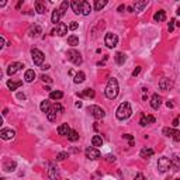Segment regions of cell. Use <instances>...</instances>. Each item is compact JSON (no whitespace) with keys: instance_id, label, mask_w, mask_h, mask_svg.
Returning a JSON list of instances; mask_svg holds the SVG:
<instances>
[{"instance_id":"6da1fadb","label":"cell","mask_w":180,"mask_h":180,"mask_svg":"<svg viewBox=\"0 0 180 180\" xmlns=\"http://www.w3.org/2000/svg\"><path fill=\"white\" fill-rule=\"evenodd\" d=\"M104 93H106L107 99H110V100H114L115 97H117L118 96V82H117V79H114V77L108 79V83H107V86H106Z\"/></svg>"},{"instance_id":"7a4b0ae2","label":"cell","mask_w":180,"mask_h":180,"mask_svg":"<svg viewBox=\"0 0 180 180\" xmlns=\"http://www.w3.org/2000/svg\"><path fill=\"white\" fill-rule=\"evenodd\" d=\"M131 114H132V110H131V104L128 101H124L118 106L117 111H115V115H117L118 120H127V118L131 117Z\"/></svg>"},{"instance_id":"3957f363","label":"cell","mask_w":180,"mask_h":180,"mask_svg":"<svg viewBox=\"0 0 180 180\" xmlns=\"http://www.w3.org/2000/svg\"><path fill=\"white\" fill-rule=\"evenodd\" d=\"M66 56H68V59H69L70 62L73 63V65H76V66L82 65V62H83V59H82V55L76 51V49H69V51L66 52Z\"/></svg>"},{"instance_id":"277c9868","label":"cell","mask_w":180,"mask_h":180,"mask_svg":"<svg viewBox=\"0 0 180 180\" xmlns=\"http://www.w3.org/2000/svg\"><path fill=\"white\" fill-rule=\"evenodd\" d=\"M31 56H33V62L35 63L37 66H41L42 62H44V59H45L44 52L37 49V48H33V49H31Z\"/></svg>"},{"instance_id":"5b68a950","label":"cell","mask_w":180,"mask_h":180,"mask_svg":"<svg viewBox=\"0 0 180 180\" xmlns=\"http://www.w3.org/2000/svg\"><path fill=\"white\" fill-rule=\"evenodd\" d=\"M87 111L92 114L96 120H101V118H104V115H106V111H104L101 107H99V106H89L87 107Z\"/></svg>"},{"instance_id":"8992f818","label":"cell","mask_w":180,"mask_h":180,"mask_svg":"<svg viewBox=\"0 0 180 180\" xmlns=\"http://www.w3.org/2000/svg\"><path fill=\"white\" fill-rule=\"evenodd\" d=\"M169 168H172V162H170L169 158L163 156V158H161L158 161V169L161 173H166L169 170Z\"/></svg>"},{"instance_id":"52a82bcc","label":"cell","mask_w":180,"mask_h":180,"mask_svg":"<svg viewBox=\"0 0 180 180\" xmlns=\"http://www.w3.org/2000/svg\"><path fill=\"white\" fill-rule=\"evenodd\" d=\"M104 44H106L108 48H115V47H117V44H118L117 34L107 33L106 34V38H104Z\"/></svg>"},{"instance_id":"ba28073f","label":"cell","mask_w":180,"mask_h":180,"mask_svg":"<svg viewBox=\"0 0 180 180\" xmlns=\"http://www.w3.org/2000/svg\"><path fill=\"white\" fill-rule=\"evenodd\" d=\"M85 155H86V158L90 159V161H96V159H100V156H101L100 151L97 149V148H94V146H89V148H86Z\"/></svg>"},{"instance_id":"9c48e42d","label":"cell","mask_w":180,"mask_h":180,"mask_svg":"<svg viewBox=\"0 0 180 180\" xmlns=\"http://www.w3.org/2000/svg\"><path fill=\"white\" fill-rule=\"evenodd\" d=\"M66 33H68V26L65 23H59V24H56V30H52V34L54 35L58 34L59 37H63Z\"/></svg>"},{"instance_id":"30bf717a","label":"cell","mask_w":180,"mask_h":180,"mask_svg":"<svg viewBox=\"0 0 180 180\" xmlns=\"http://www.w3.org/2000/svg\"><path fill=\"white\" fill-rule=\"evenodd\" d=\"M21 68H23V63L21 62H13V63H10V65H9V68H7V75H9V76H13V75L17 73V72H19Z\"/></svg>"},{"instance_id":"8fae6325","label":"cell","mask_w":180,"mask_h":180,"mask_svg":"<svg viewBox=\"0 0 180 180\" xmlns=\"http://www.w3.org/2000/svg\"><path fill=\"white\" fill-rule=\"evenodd\" d=\"M14 135H16V132L11 128H3L2 131H0V136H2L3 139H6V141H7V139H13Z\"/></svg>"},{"instance_id":"7c38bea8","label":"cell","mask_w":180,"mask_h":180,"mask_svg":"<svg viewBox=\"0 0 180 180\" xmlns=\"http://www.w3.org/2000/svg\"><path fill=\"white\" fill-rule=\"evenodd\" d=\"M161 104H162V97L155 93L151 99V107L154 108V110H158L159 107H161Z\"/></svg>"},{"instance_id":"4fadbf2b","label":"cell","mask_w":180,"mask_h":180,"mask_svg":"<svg viewBox=\"0 0 180 180\" xmlns=\"http://www.w3.org/2000/svg\"><path fill=\"white\" fill-rule=\"evenodd\" d=\"M48 176H49V179H51V180H59V170H58V168L51 166V168L48 169Z\"/></svg>"},{"instance_id":"5bb4252c","label":"cell","mask_w":180,"mask_h":180,"mask_svg":"<svg viewBox=\"0 0 180 180\" xmlns=\"http://www.w3.org/2000/svg\"><path fill=\"white\" fill-rule=\"evenodd\" d=\"M159 87H161V90H169L172 87V80H169L168 77H163L159 82Z\"/></svg>"},{"instance_id":"9a60e30c","label":"cell","mask_w":180,"mask_h":180,"mask_svg":"<svg viewBox=\"0 0 180 180\" xmlns=\"http://www.w3.org/2000/svg\"><path fill=\"white\" fill-rule=\"evenodd\" d=\"M70 7L73 10L75 14H82V2L79 0H73L72 3H70Z\"/></svg>"},{"instance_id":"2e32d148","label":"cell","mask_w":180,"mask_h":180,"mask_svg":"<svg viewBox=\"0 0 180 180\" xmlns=\"http://www.w3.org/2000/svg\"><path fill=\"white\" fill-rule=\"evenodd\" d=\"M154 154H155V152H154V149H152V148H142V149H141V152H139L141 158H145V159L151 158Z\"/></svg>"},{"instance_id":"e0dca14e","label":"cell","mask_w":180,"mask_h":180,"mask_svg":"<svg viewBox=\"0 0 180 180\" xmlns=\"http://www.w3.org/2000/svg\"><path fill=\"white\" fill-rule=\"evenodd\" d=\"M61 17H62V13H61V10H59V9H55V10L52 11L51 20H52V23H54V24H59V20H61Z\"/></svg>"},{"instance_id":"ac0fdd59","label":"cell","mask_w":180,"mask_h":180,"mask_svg":"<svg viewBox=\"0 0 180 180\" xmlns=\"http://www.w3.org/2000/svg\"><path fill=\"white\" fill-rule=\"evenodd\" d=\"M92 13V6L89 2H82V14L83 16H89Z\"/></svg>"},{"instance_id":"d6986e66","label":"cell","mask_w":180,"mask_h":180,"mask_svg":"<svg viewBox=\"0 0 180 180\" xmlns=\"http://www.w3.org/2000/svg\"><path fill=\"white\" fill-rule=\"evenodd\" d=\"M24 79H26V82L31 83V82L35 79V72H34V69H27L26 73H24Z\"/></svg>"},{"instance_id":"ffe728a7","label":"cell","mask_w":180,"mask_h":180,"mask_svg":"<svg viewBox=\"0 0 180 180\" xmlns=\"http://www.w3.org/2000/svg\"><path fill=\"white\" fill-rule=\"evenodd\" d=\"M70 132V128H69V125L68 124H62V125H59L58 127V134L59 135H66Z\"/></svg>"},{"instance_id":"44dd1931","label":"cell","mask_w":180,"mask_h":180,"mask_svg":"<svg viewBox=\"0 0 180 180\" xmlns=\"http://www.w3.org/2000/svg\"><path fill=\"white\" fill-rule=\"evenodd\" d=\"M154 19H155V21H158V23L165 21V20H166V13H165V10H159L158 13L154 16Z\"/></svg>"},{"instance_id":"7402d4cb","label":"cell","mask_w":180,"mask_h":180,"mask_svg":"<svg viewBox=\"0 0 180 180\" xmlns=\"http://www.w3.org/2000/svg\"><path fill=\"white\" fill-rule=\"evenodd\" d=\"M125 61H127L125 54H122V52H117V54H115V62H117L118 65H124Z\"/></svg>"},{"instance_id":"603a6c76","label":"cell","mask_w":180,"mask_h":180,"mask_svg":"<svg viewBox=\"0 0 180 180\" xmlns=\"http://www.w3.org/2000/svg\"><path fill=\"white\" fill-rule=\"evenodd\" d=\"M80 97H87V99H93L94 97V90L93 89H85L83 92L80 93Z\"/></svg>"},{"instance_id":"cb8c5ba5","label":"cell","mask_w":180,"mask_h":180,"mask_svg":"<svg viewBox=\"0 0 180 180\" xmlns=\"http://www.w3.org/2000/svg\"><path fill=\"white\" fill-rule=\"evenodd\" d=\"M85 77H86V75H85V72H77L76 75H75V79H73V82L75 83H83L85 82Z\"/></svg>"},{"instance_id":"d4e9b609","label":"cell","mask_w":180,"mask_h":180,"mask_svg":"<svg viewBox=\"0 0 180 180\" xmlns=\"http://www.w3.org/2000/svg\"><path fill=\"white\" fill-rule=\"evenodd\" d=\"M92 145L94 148H99V146H101L103 145V139H101V136H99V135H94L92 138Z\"/></svg>"},{"instance_id":"484cf974","label":"cell","mask_w":180,"mask_h":180,"mask_svg":"<svg viewBox=\"0 0 180 180\" xmlns=\"http://www.w3.org/2000/svg\"><path fill=\"white\" fill-rule=\"evenodd\" d=\"M38 34H41V27L40 26H33L30 28V37H37Z\"/></svg>"},{"instance_id":"4316f807","label":"cell","mask_w":180,"mask_h":180,"mask_svg":"<svg viewBox=\"0 0 180 180\" xmlns=\"http://www.w3.org/2000/svg\"><path fill=\"white\" fill-rule=\"evenodd\" d=\"M21 85H23V82H21V80H19V82L9 80V82H7V87L10 89V90H16V89H19Z\"/></svg>"},{"instance_id":"83f0119b","label":"cell","mask_w":180,"mask_h":180,"mask_svg":"<svg viewBox=\"0 0 180 180\" xmlns=\"http://www.w3.org/2000/svg\"><path fill=\"white\" fill-rule=\"evenodd\" d=\"M68 139L72 141V142H76V141L79 139V134H77V131H75V129H70V132L68 134Z\"/></svg>"},{"instance_id":"f1b7e54d","label":"cell","mask_w":180,"mask_h":180,"mask_svg":"<svg viewBox=\"0 0 180 180\" xmlns=\"http://www.w3.org/2000/svg\"><path fill=\"white\" fill-rule=\"evenodd\" d=\"M47 117H48V120H49V121H56V111L54 110L52 107L47 111Z\"/></svg>"},{"instance_id":"f546056e","label":"cell","mask_w":180,"mask_h":180,"mask_svg":"<svg viewBox=\"0 0 180 180\" xmlns=\"http://www.w3.org/2000/svg\"><path fill=\"white\" fill-rule=\"evenodd\" d=\"M4 170H7V172H13L16 169V162H4L3 165Z\"/></svg>"},{"instance_id":"4dcf8cb0","label":"cell","mask_w":180,"mask_h":180,"mask_svg":"<svg viewBox=\"0 0 180 180\" xmlns=\"http://www.w3.org/2000/svg\"><path fill=\"white\" fill-rule=\"evenodd\" d=\"M146 6H148L146 2H136V3L134 4V9H135V11H142Z\"/></svg>"},{"instance_id":"1f68e13d","label":"cell","mask_w":180,"mask_h":180,"mask_svg":"<svg viewBox=\"0 0 180 180\" xmlns=\"http://www.w3.org/2000/svg\"><path fill=\"white\" fill-rule=\"evenodd\" d=\"M62 97H63V93L59 92V90L49 93V99H52V100H59V99H62Z\"/></svg>"},{"instance_id":"d6a6232c","label":"cell","mask_w":180,"mask_h":180,"mask_svg":"<svg viewBox=\"0 0 180 180\" xmlns=\"http://www.w3.org/2000/svg\"><path fill=\"white\" fill-rule=\"evenodd\" d=\"M68 44H69L70 47H76V45H79V38H77L76 35H70V37L68 38Z\"/></svg>"},{"instance_id":"836d02e7","label":"cell","mask_w":180,"mask_h":180,"mask_svg":"<svg viewBox=\"0 0 180 180\" xmlns=\"http://www.w3.org/2000/svg\"><path fill=\"white\" fill-rule=\"evenodd\" d=\"M51 103H49V100H44L42 103H41V106H40V108H41V111H44V113H47L49 108H51Z\"/></svg>"},{"instance_id":"e575fe53","label":"cell","mask_w":180,"mask_h":180,"mask_svg":"<svg viewBox=\"0 0 180 180\" xmlns=\"http://www.w3.org/2000/svg\"><path fill=\"white\" fill-rule=\"evenodd\" d=\"M107 4V0H96V3H94V9L97 11H100L101 10V9L104 7V6H106Z\"/></svg>"},{"instance_id":"d590c367","label":"cell","mask_w":180,"mask_h":180,"mask_svg":"<svg viewBox=\"0 0 180 180\" xmlns=\"http://www.w3.org/2000/svg\"><path fill=\"white\" fill-rule=\"evenodd\" d=\"M170 162H172V168L175 170L180 169V161H179V158H177V156H173V159H170Z\"/></svg>"},{"instance_id":"8d00e7d4","label":"cell","mask_w":180,"mask_h":180,"mask_svg":"<svg viewBox=\"0 0 180 180\" xmlns=\"http://www.w3.org/2000/svg\"><path fill=\"white\" fill-rule=\"evenodd\" d=\"M35 10L40 13V14H44L45 13V6L41 2H35Z\"/></svg>"},{"instance_id":"74e56055","label":"cell","mask_w":180,"mask_h":180,"mask_svg":"<svg viewBox=\"0 0 180 180\" xmlns=\"http://www.w3.org/2000/svg\"><path fill=\"white\" fill-rule=\"evenodd\" d=\"M162 132H163V135H165V136H170V138H173V135H175V129H173V128H168V127H166V128H163Z\"/></svg>"},{"instance_id":"f35d334b","label":"cell","mask_w":180,"mask_h":180,"mask_svg":"<svg viewBox=\"0 0 180 180\" xmlns=\"http://www.w3.org/2000/svg\"><path fill=\"white\" fill-rule=\"evenodd\" d=\"M70 6V3L69 2H62V4H61V7H59V10H61V13H62V16L66 13V10H68V7Z\"/></svg>"},{"instance_id":"ab89813d","label":"cell","mask_w":180,"mask_h":180,"mask_svg":"<svg viewBox=\"0 0 180 180\" xmlns=\"http://www.w3.org/2000/svg\"><path fill=\"white\" fill-rule=\"evenodd\" d=\"M139 124L142 125V127H146L148 124H149V121H148V117L145 115V114H142L141 115V120H139Z\"/></svg>"},{"instance_id":"60d3db41","label":"cell","mask_w":180,"mask_h":180,"mask_svg":"<svg viewBox=\"0 0 180 180\" xmlns=\"http://www.w3.org/2000/svg\"><path fill=\"white\" fill-rule=\"evenodd\" d=\"M122 138L129 141V146H134V136L131 134H125V135H122Z\"/></svg>"},{"instance_id":"b9f144b4","label":"cell","mask_w":180,"mask_h":180,"mask_svg":"<svg viewBox=\"0 0 180 180\" xmlns=\"http://www.w3.org/2000/svg\"><path fill=\"white\" fill-rule=\"evenodd\" d=\"M66 158H68V152H61V154H58V156H56L58 161H65Z\"/></svg>"},{"instance_id":"7bdbcfd3","label":"cell","mask_w":180,"mask_h":180,"mask_svg":"<svg viewBox=\"0 0 180 180\" xmlns=\"http://www.w3.org/2000/svg\"><path fill=\"white\" fill-rule=\"evenodd\" d=\"M52 108H54L55 111H58V113H62V111H63V107L61 106L59 103H55L54 106H52Z\"/></svg>"},{"instance_id":"ee69618b","label":"cell","mask_w":180,"mask_h":180,"mask_svg":"<svg viewBox=\"0 0 180 180\" xmlns=\"http://www.w3.org/2000/svg\"><path fill=\"white\" fill-rule=\"evenodd\" d=\"M175 23H176V20H175V19H172V20L169 21V26H168V30H169V33H172L173 28H175Z\"/></svg>"},{"instance_id":"f6af8a7d","label":"cell","mask_w":180,"mask_h":180,"mask_svg":"<svg viewBox=\"0 0 180 180\" xmlns=\"http://www.w3.org/2000/svg\"><path fill=\"white\" fill-rule=\"evenodd\" d=\"M77 27H79V24H77L76 21H72V23H70V24H69V28L72 30V31H75V30H77Z\"/></svg>"},{"instance_id":"bcb514c9","label":"cell","mask_w":180,"mask_h":180,"mask_svg":"<svg viewBox=\"0 0 180 180\" xmlns=\"http://www.w3.org/2000/svg\"><path fill=\"white\" fill-rule=\"evenodd\" d=\"M41 79H42V82H47V83H52V79L49 76H47V75H42L41 76Z\"/></svg>"},{"instance_id":"7dc6e473","label":"cell","mask_w":180,"mask_h":180,"mask_svg":"<svg viewBox=\"0 0 180 180\" xmlns=\"http://www.w3.org/2000/svg\"><path fill=\"white\" fill-rule=\"evenodd\" d=\"M173 139L176 142H180V131H175V135H173Z\"/></svg>"},{"instance_id":"c3c4849f","label":"cell","mask_w":180,"mask_h":180,"mask_svg":"<svg viewBox=\"0 0 180 180\" xmlns=\"http://www.w3.org/2000/svg\"><path fill=\"white\" fill-rule=\"evenodd\" d=\"M134 180H146V177L143 176L142 173H138V175H136V176L134 177Z\"/></svg>"},{"instance_id":"681fc988","label":"cell","mask_w":180,"mask_h":180,"mask_svg":"<svg viewBox=\"0 0 180 180\" xmlns=\"http://www.w3.org/2000/svg\"><path fill=\"white\" fill-rule=\"evenodd\" d=\"M139 72H141V66H136L135 69H134V72H132V76L134 77L138 76V75H139Z\"/></svg>"},{"instance_id":"f907efd6","label":"cell","mask_w":180,"mask_h":180,"mask_svg":"<svg viewBox=\"0 0 180 180\" xmlns=\"http://www.w3.org/2000/svg\"><path fill=\"white\" fill-rule=\"evenodd\" d=\"M148 117V121H149V124H151V122H155L156 121V118L154 117V115H146Z\"/></svg>"},{"instance_id":"816d5d0a","label":"cell","mask_w":180,"mask_h":180,"mask_svg":"<svg viewBox=\"0 0 180 180\" xmlns=\"http://www.w3.org/2000/svg\"><path fill=\"white\" fill-rule=\"evenodd\" d=\"M107 161L108 162H115V156H114V155H108V156H107Z\"/></svg>"},{"instance_id":"f5cc1de1","label":"cell","mask_w":180,"mask_h":180,"mask_svg":"<svg viewBox=\"0 0 180 180\" xmlns=\"http://www.w3.org/2000/svg\"><path fill=\"white\" fill-rule=\"evenodd\" d=\"M173 127H177V125H179V118H175V120H173Z\"/></svg>"},{"instance_id":"db71d44e","label":"cell","mask_w":180,"mask_h":180,"mask_svg":"<svg viewBox=\"0 0 180 180\" xmlns=\"http://www.w3.org/2000/svg\"><path fill=\"white\" fill-rule=\"evenodd\" d=\"M117 10L120 11V13H121L122 10H125V6H124V4H120V6H118V9H117Z\"/></svg>"},{"instance_id":"11a10c76","label":"cell","mask_w":180,"mask_h":180,"mask_svg":"<svg viewBox=\"0 0 180 180\" xmlns=\"http://www.w3.org/2000/svg\"><path fill=\"white\" fill-rule=\"evenodd\" d=\"M17 97H19L20 100H24V99H26V96L23 94V93H19V94H17Z\"/></svg>"},{"instance_id":"9f6ffc18","label":"cell","mask_w":180,"mask_h":180,"mask_svg":"<svg viewBox=\"0 0 180 180\" xmlns=\"http://www.w3.org/2000/svg\"><path fill=\"white\" fill-rule=\"evenodd\" d=\"M21 4H23V0H20L19 3H17V6H16V9H20L21 7Z\"/></svg>"},{"instance_id":"6f0895ef","label":"cell","mask_w":180,"mask_h":180,"mask_svg":"<svg viewBox=\"0 0 180 180\" xmlns=\"http://www.w3.org/2000/svg\"><path fill=\"white\" fill-rule=\"evenodd\" d=\"M0 44H2V47H4V45H3L4 44V38L3 37H0ZM2 47H0V48H2Z\"/></svg>"},{"instance_id":"680465c9","label":"cell","mask_w":180,"mask_h":180,"mask_svg":"<svg viewBox=\"0 0 180 180\" xmlns=\"http://www.w3.org/2000/svg\"><path fill=\"white\" fill-rule=\"evenodd\" d=\"M75 106H76V107H79V108H80V107H82V101H76V104H75Z\"/></svg>"},{"instance_id":"91938a15","label":"cell","mask_w":180,"mask_h":180,"mask_svg":"<svg viewBox=\"0 0 180 180\" xmlns=\"http://www.w3.org/2000/svg\"><path fill=\"white\" fill-rule=\"evenodd\" d=\"M49 68H51L49 65H44V66H42V69H44V70H47V69H49Z\"/></svg>"},{"instance_id":"94428289","label":"cell","mask_w":180,"mask_h":180,"mask_svg":"<svg viewBox=\"0 0 180 180\" xmlns=\"http://www.w3.org/2000/svg\"><path fill=\"white\" fill-rule=\"evenodd\" d=\"M166 106H168V107H170V108H172V107H173V103H170V101H168V103H166Z\"/></svg>"},{"instance_id":"6125c7cd","label":"cell","mask_w":180,"mask_h":180,"mask_svg":"<svg viewBox=\"0 0 180 180\" xmlns=\"http://www.w3.org/2000/svg\"><path fill=\"white\" fill-rule=\"evenodd\" d=\"M7 113H9V110H7V108H4V110H3V115H7Z\"/></svg>"},{"instance_id":"be15d7a7","label":"cell","mask_w":180,"mask_h":180,"mask_svg":"<svg viewBox=\"0 0 180 180\" xmlns=\"http://www.w3.org/2000/svg\"><path fill=\"white\" fill-rule=\"evenodd\" d=\"M128 11L129 13H134V7H128Z\"/></svg>"},{"instance_id":"e7e4bbea","label":"cell","mask_w":180,"mask_h":180,"mask_svg":"<svg viewBox=\"0 0 180 180\" xmlns=\"http://www.w3.org/2000/svg\"><path fill=\"white\" fill-rule=\"evenodd\" d=\"M176 13H177V14L180 16V6H179V7H177V11H176Z\"/></svg>"},{"instance_id":"03108f58","label":"cell","mask_w":180,"mask_h":180,"mask_svg":"<svg viewBox=\"0 0 180 180\" xmlns=\"http://www.w3.org/2000/svg\"><path fill=\"white\" fill-rule=\"evenodd\" d=\"M176 180H180V179H176Z\"/></svg>"}]
</instances>
